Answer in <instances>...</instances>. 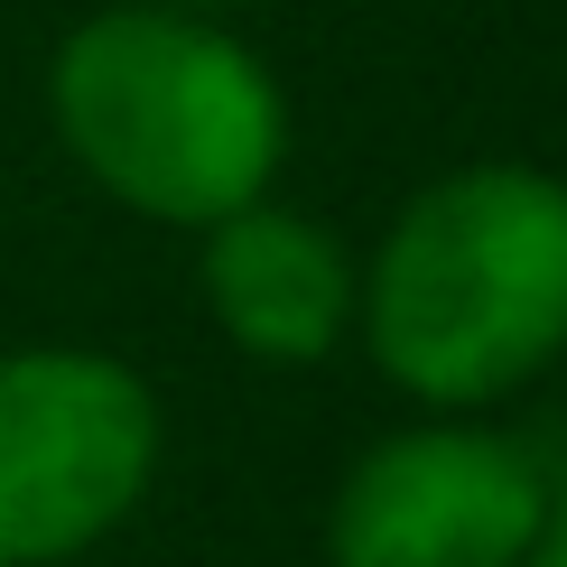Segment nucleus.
Returning <instances> with one entry per match:
<instances>
[{
    "label": "nucleus",
    "instance_id": "f257e3e1",
    "mask_svg": "<svg viewBox=\"0 0 567 567\" xmlns=\"http://www.w3.org/2000/svg\"><path fill=\"white\" fill-rule=\"evenodd\" d=\"M353 336L410 410H512L567 363V177L465 158L382 224Z\"/></svg>",
    "mask_w": 567,
    "mask_h": 567
},
{
    "label": "nucleus",
    "instance_id": "f03ea898",
    "mask_svg": "<svg viewBox=\"0 0 567 567\" xmlns=\"http://www.w3.org/2000/svg\"><path fill=\"white\" fill-rule=\"evenodd\" d=\"M47 122L75 177L140 224L205 233L289 168V93L233 19L112 0L47 56Z\"/></svg>",
    "mask_w": 567,
    "mask_h": 567
},
{
    "label": "nucleus",
    "instance_id": "7ed1b4c3",
    "mask_svg": "<svg viewBox=\"0 0 567 567\" xmlns=\"http://www.w3.org/2000/svg\"><path fill=\"white\" fill-rule=\"evenodd\" d=\"M168 456L150 372L103 344L0 353V567H75L140 522Z\"/></svg>",
    "mask_w": 567,
    "mask_h": 567
},
{
    "label": "nucleus",
    "instance_id": "20e7f679",
    "mask_svg": "<svg viewBox=\"0 0 567 567\" xmlns=\"http://www.w3.org/2000/svg\"><path fill=\"white\" fill-rule=\"evenodd\" d=\"M558 475L503 410H419L326 493V567H522Z\"/></svg>",
    "mask_w": 567,
    "mask_h": 567
},
{
    "label": "nucleus",
    "instance_id": "39448f33",
    "mask_svg": "<svg viewBox=\"0 0 567 567\" xmlns=\"http://www.w3.org/2000/svg\"><path fill=\"white\" fill-rule=\"evenodd\" d=\"M353 279L363 261L344 233L307 205H279V186L196 233V298L215 336L261 372H307L353 336Z\"/></svg>",
    "mask_w": 567,
    "mask_h": 567
},
{
    "label": "nucleus",
    "instance_id": "423d86ee",
    "mask_svg": "<svg viewBox=\"0 0 567 567\" xmlns=\"http://www.w3.org/2000/svg\"><path fill=\"white\" fill-rule=\"evenodd\" d=\"M522 567H567V484H558V503H549V522H539V539H530Z\"/></svg>",
    "mask_w": 567,
    "mask_h": 567
},
{
    "label": "nucleus",
    "instance_id": "0eeeda50",
    "mask_svg": "<svg viewBox=\"0 0 567 567\" xmlns=\"http://www.w3.org/2000/svg\"><path fill=\"white\" fill-rule=\"evenodd\" d=\"M168 10H196V19H233L243 0H168Z\"/></svg>",
    "mask_w": 567,
    "mask_h": 567
}]
</instances>
